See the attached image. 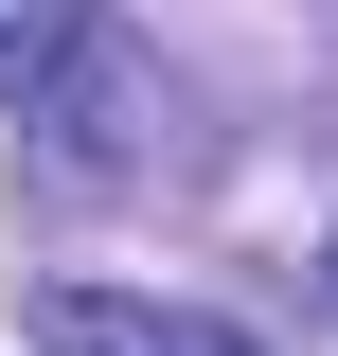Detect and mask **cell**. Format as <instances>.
Here are the masks:
<instances>
[{"label": "cell", "mask_w": 338, "mask_h": 356, "mask_svg": "<svg viewBox=\"0 0 338 356\" xmlns=\"http://www.w3.org/2000/svg\"><path fill=\"white\" fill-rule=\"evenodd\" d=\"M72 54H89V18H72V0H0V107H36Z\"/></svg>", "instance_id": "2"}, {"label": "cell", "mask_w": 338, "mask_h": 356, "mask_svg": "<svg viewBox=\"0 0 338 356\" xmlns=\"http://www.w3.org/2000/svg\"><path fill=\"white\" fill-rule=\"evenodd\" d=\"M36 356H214V339H178L161 303H107V285H36Z\"/></svg>", "instance_id": "1"}]
</instances>
